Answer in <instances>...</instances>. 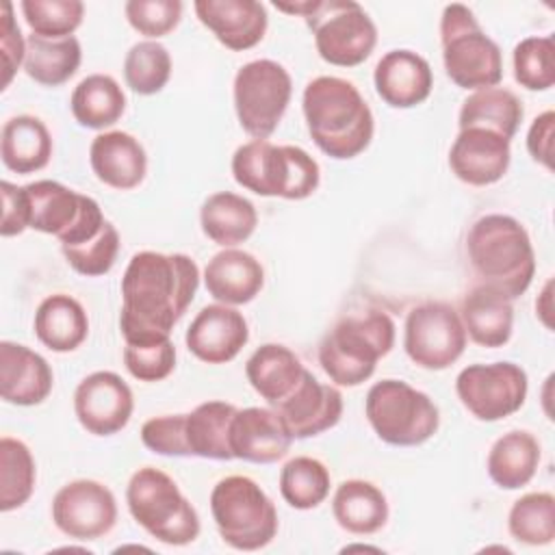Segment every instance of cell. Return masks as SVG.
<instances>
[{"label":"cell","mask_w":555,"mask_h":555,"mask_svg":"<svg viewBox=\"0 0 555 555\" xmlns=\"http://www.w3.org/2000/svg\"><path fill=\"white\" fill-rule=\"evenodd\" d=\"M199 269L186 254L139 251L121 278L119 330L126 343L167 340L191 306Z\"/></svg>","instance_id":"cell-1"},{"label":"cell","mask_w":555,"mask_h":555,"mask_svg":"<svg viewBox=\"0 0 555 555\" xmlns=\"http://www.w3.org/2000/svg\"><path fill=\"white\" fill-rule=\"evenodd\" d=\"M301 106L308 132L323 154L347 160L369 147L375 119L353 82L319 76L306 85Z\"/></svg>","instance_id":"cell-2"},{"label":"cell","mask_w":555,"mask_h":555,"mask_svg":"<svg viewBox=\"0 0 555 555\" xmlns=\"http://www.w3.org/2000/svg\"><path fill=\"white\" fill-rule=\"evenodd\" d=\"M470 267L488 284L512 301L520 297L535 273V254L525 225L509 215L479 217L466 236Z\"/></svg>","instance_id":"cell-3"},{"label":"cell","mask_w":555,"mask_h":555,"mask_svg":"<svg viewBox=\"0 0 555 555\" xmlns=\"http://www.w3.org/2000/svg\"><path fill=\"white\" fill-rule=\"evenodd\" d=\"M232 176L236 184L256 195L306 199L317 191L321 169L319 163L297 145H273L267 139H254L236 147Z\"/></svg>","instance_id":"cell-4"},{"label":"cell","mask_w":555,"mask_h":555,"mask_svg":"<svg viewBox=\"0 0 555 555\" xmlns=\"http://www.w3.org/2000/svg\"><path fill=\"white\" fill-rule=\"evenodd\" d=\"M395 345V323L386 312L347 317L325 334L319 345V364L338 386H360L390 353Z\"/></svg>","instance_id":"cell-5"},{"label":"cell","mask_w":555,"mask_h":555,"mask_svg":"<svg viewBox=\"0 0 555 555\" xmlns=\"http://www.w3.org/2000/svg\"><path fill=\"white\" fill-rule=\"evenodd\" d=\"M132 518L158 542L169 546L191 544L199 535V516L178 483L154 466L132 473L126 488Z\"/></svg>","instance_id":"cell-6"},{"label":"cell","mask_w":555,"mask_h":555,"mask_svg":"<svg viewBox=\"0 0 555 555\" xmlns=\"http://www.w3.org/2000/svg\"><path fill=\"white\" fill-rule=\"evenodd\" d=\"M442 63L451 82L460 89H490L503 78V54L475 20V13L460 2L447 4L440 17Z\"/></svg>","instance_id":"cell-7"},{"label":"cell","mask_w":555,"mask_h":555,"mask_svg":"<svg viewBox=\"0 0 555 555\" xmlns=\"http://www.w3.org/2000/svg\"><path fill=\"white\" fill-rule=\"evenodd\" d=\"M210 512L225 544L238 551L264 548L278 533V509L267 492L245 475L217 481Z\"/></svg>","instance_id":"cell-8"},{"label":"cell","mask_w":555,"mask_h":555,"mask_svg":"<svg viewBox=\"0 0 555 555\" xmlns=\"http://www.w3.org/2000/svg\"><path fill=\"white\" fill-rule=\"evenodd\" d=\"M364 412L377 438L395 447L423 444L440 425L438 405L401 379L373 384L366 392Z\"/></svg>","instance_id":"cell-9"},{"label":"cell","mask_w":555,"mask_h":555,"mask_svg":"<svg viewBox=\"0 0 555 555\" xmlns=\"http://www.w3.org/2000/svg\"><path fill=\"white\" fill-rule=\"evenodd\" d=\"M304 20L314 35L319 56L336 67L364 63L377 43L373 20L353 0H312Z\"/></svg>","instance_id":"cell-10"},{"label":"cell","mask_w":555,"mask_h":555,"mask_svg":"<svg viewBox=\"0 0 555 555\" xmlns=\"http://www.w3.org/2000/svg\"><path fill=\"white\" fill-rule=\"evenodd\" d=\"M293 80L284 65L271 59L245 63L234 76V111L241 128L254 139L275 132L291 102Z\"/></svg>","instance_id":"cell-11"},{"label":"cell","mask_w":555,"mask_h":555,"mask_svg":"<svg viewBox=\"0 0 555 555\" xmlns=\"http://www.w3.org/2000/svg\"><path fill=\"white\" fill-rule=\"evenodd\" d=\"M403 347L421 369L442 371L451 366L466 347V330L460 312L444 301H425L408 312Z\"/></svg>","instance_id":"cell-12"},{"label":"cell","mask_w":555,"mask_h":555,"mask_svg":"<svg viewBox=\"0 0 555 555\" xmlns=\"http://www.w3.org/2000/svg\"><path fill=\"white\" fill-rule=\"evenodd\" d=\"M527 388V373L514 362L470 364L455 379L462 405L479 421H501L518 412Z\"/></svg>","instance_id":"cell-13"},{"label":"cell","mask_w":555,"mask_h":555,"mask_svg":"<svg viewBox=\"0 0 555 555\" xmlns=\"http://www.w3.org/2000/svg\"><path fill=\"white\" fill-rule=\"evenodd\" d=\"M52 520L74 540H98L117 522L115 494L95 479L69 481L52 499Z\"/></svg>","instance_id":"cell-14"},{"label":"cell","mask_w":555,"mask_h":555,"mask_svg":"<svg viewBox=\"0 0 555 555\" xmlns=\"http://www.w3.org/2000/svg\"><path fill=\"white\" fill-rule=\"evenodd\" d=\"M132 410V390L113 371H95L76 386V418L93 436H113L121 431L128 425Z\"/></svg>","instance_id":"cell-15"},{"label":"cell","mask_w":555,"mask_h":555,"mask_svg":"<svg viewBox=\"0 0 555 555\" xmlns=\"http://www.w3.org/2000/svg\"><path fill=\"white\" fill-rule=\"evenodd\" d=\"M509 139L486 128H462L449 150V167L470 186L499 182L509 167Z\"/></svg>","instance_id":"cell-16"},{"label":"cell","mask_w":555,"mask_h":555,"mask_svg":"<svg viewBox=\"0 0 555 555\" xmlns=\"http://www.w3.org/2000/svg\"><path fill=\"white\" fill-rule=\"evenodd\" d=\"M189 351L206 364H223L238 356L249 340L245 317L225 304L204 306L186 330Z\"/></svg>","instance_id":"cell-17"},{"label":"cell","mask_w":555,"mask_h":555,"mask_svg":"<svg viewBox=\"0 0 555 555\" xmlns=\"http://www.w3.org/2000/svg\"><path fill=\"white\" fill-rule=\"evenodd\" d=\"M293 438H312L332 429L343 414V395L321 384L308 369L295 390L275 405Z\"/></svg>","instance_id":"cell-18"},{"label":"cell","mask_w":555,"mask_h":555,"mask_svg":"<svg viewBox=\"0 0 555 555\" xmlns=\"http://www.w3.org/2000/svg\"><path fill=\"white\" fill-rule=\"evenodd\" d=\"M291 442L286 423L271 408H245L232 416L230 449L236 460L271 464L288 453Z\"/></svg>","instance_id":"cell-19"},{"label":"cell","mask_w":555,"mask_h":555,"mask_svg":"<svg viewBox=\"0 0 555 555\" xmlns=\"http://www.w3.org/2000/svg\"><path fill=\"white\" fill-rule=\"evenodd\" d=\"M193 9L217 41L234 52L254 48L267 33V9L256 0H197Z\"/></svg>","instance_id":"cell-20"},{"label":"cell","mask_w":555,"mask_h":555,"mask_svg":"<svg viewBox=\"0 0 555 555\" xmlns=\"http://www.w3.org/2000/svg\"><path fill=\"white\" fill-rule=\"evenodd\" d=\"M377 95L392 108H412L425 102L434 87L429 63L412 50L386 52L373 72Z\"/></svg>","instance_id":"cell-21"},{"label":"cell","mask_w":555,"mask_h":555,"mask_svg":"<svg viewBox=\"0 0 555 555\" xmlns=\"http://www.w3.org/2000/svg\"><path fill=\"white\" fill-rule=\"evenodd\" d=\"M54 375L43 356L26 345L0 343V395L13 405H37L52 392Z\"/></svg>","instance_id":"cell-22"},{"label":"cell","mask_w":555,"mask_h":555,"mask_svg":"<svg viewBox=\"0 0 555 555\" xmlns=\"http://www.w3.org/2000/svg\"><path fill=\"white\" fill-rule=\"evenodd\" d=\"M89 160L95 178L117 191L139 186L147 173V156L143 145L132 134L121 130L98 134L91 141Z\"/></svg>","instance_id":"cell-23"},{"label":"cell","mask_w":555,"mask_h":555,"mask_svg":"<svg viewBox=\"0 0 555 555\" xmlns=\"http://www.w3.org/2000/svg\"><path fill=\"white\" fill-rule=\"evenodd\" d=\"M204 284L219 304L243 306L262 291L264 269L251 254L225 247L208 260Z\"/></svg>","instance_id":"cell-24"},{"label":"cell","mask_w":555,"mask_h":555,"mask_svg":"<svg viewBox=\"0 0 555 555\" xmlns=\"http://www.w3.org/2000/svg\"><path fill=\"white\" fill-rule=\"evenodd\" d=\"M22 189L28 228L52 234L61 241L78 223L87 195L54 180H37Z\"/></svg>","instance_id":"cell-25"},{"label":"cell","mask_w":555,"mask_h":555,"mask_svg":"<svg viewBox=\"0 0 555 555\" xmlns=\"http://www.w3.org/2000/svg\"><path fill=\"white\" fill-rule=\"evenodd\" d=\"M460 319L470 340L481 347H503L512 338V299L488 284H479L468 291L462 301Z\"/></svg>","instance_id":"cell-26"},{"label":"cell","mask_w":555,"mask_h":555,"mask_svg":"<svg viewBox=\"0 0 555 555\" xmlns=\"http://www.w3.org/2000/svg\"><path fill=\"white\" fill-rule=\"evenodd\" d=\"M33 327L39 343L56 353H67L85 343L89 319L78 299L65 293H54L39 304Z\"/></svg>","instance_id":"cell-27"},{"label":"cell","mask_w":555,"mask_h":555,"mask_svg":"<svg viewBox=\"0 0 555 555\" xmlns=\"http://www.w3.org/2000/svg\"><path fill=\"white\" fill-rule=\"evenodd\" d=\"M304 371L306 366L297 353L278 343L260 345L245 364L251 388L271 405H278L295 390Z\"/></svg>","instance_id":"cell-28"},{"label":"cell","mask_w":555,"mask_h":555,"mask_svg":"<svg viewBox=\"0 0 555 555\" xmlns=\"http://www.w3.org/2000/svg\"><path fill=\"white\" fill-rule=\"evenodd\" d=\"M202 232L221 247H234L247 241L256 225L258 212L256 206L232 191H219L206 197L199 210Z\"/></svg>","instance_id":"cell-29"},{"label":"cell","mask_w":555,"mask_h":555,"mask_svg":"<svg viewBox=\"0 0 555 555\" xmlns=\"http://www.w3.org/2000/svg\"><path fill=\"white\" fill-rule=\"evenodd\" d=\"M0 156L7 169L22 176L43 169L52 156V137L46 124L33 115H17L4 121Z\"/></svg>","instance_id":"cell-30"},{"label":"cell","mask_w":555,"mask_h":555,"mask_svg":"<svg viewBox=\"0 0 555 555\" xmlns=\"http://www.w3.org/2000/svg\"><path fill=\"white\" fill-rule=\"evenodd\" d=\"M336 522L356 535H371L388 520V501L384 492L364 479L343 481L332 499Z\"/></svg>","instance_id":"cell-31"},{"label":"cell","mask_w":555,"mask_h":555,"mask_svg":"<svg viewBox=\"0 0 555 555\" xmlns=\"http://www.w3.org/2000/svg\"><path fill=\"white\" fill-rule=\"evenodd\" d=\"M540 464V442L525 429H512L496 438L488 453V475L503 490L527 486Z\"/></svg>","instance_id":"cell-32"},{"label":"cell","mask_w":555,"mask_h":555,"mask_svg":"<svg viewBox=\"0 0 555 555\" xmlns=\"http://www.w3.org/2000/svg\"><path fill=\"white\" fill-rule=\"evenodd\" d=\"M236 410V405L225 401H206L189 412L184 423L189 453L206 460H234L230 423Z\"/></svg>","instance_id":"cell-33"},{"label":"cell","mask_w":555,"mask_h":555,"mask_svg":"<svg viewBox=\"0 0 555 555\" xmlns=\"http://www.w3.org/2000/svg\"><path fill=\"white\" fill-rule=\"evenodd\" d=\"M82 50L74 35L63 39L30 35L26 39L24 72L43 87H59L67 82L78 72Z\"/></svg>","instance_id":"cell-34"},{"label":"cell","mask_w":555,"mask_h":555,"mask_svg":"<svg viewBox=\"0 0 555 555\" xmlns=\"http://www.w3.org/2000/svg\"><path fill=\"white\" fill-rule=\"evenodd\" d=\"M69 106L80 126L102 130L124 115L126 95L113 76L91 74L74 87Z\"/></svg>","instance_id":"cell-35"},{"label":"cell","mask_w":555,"mask_h":555,"mask_svg":"<svg viewBox=\"0 0 555 555\" xmlns=\"http://www.w3.org/2000/svg\"><path fill=\"white\" fill-rule=\"evenodd\" d=\"M522 121L520 100L503 87L479 89L470 93L460 108V130L462 128H486L512 141Z\"/></svg>","instance_id":"cell-36"},{"label":"cell","mask_w":555,"mask_h":555,"mask_svg":"<svg viewBox=\"0 0 555 555\" xmlns=\"http://www.w3.org/2000/svg\"><path fill=\"white\" fill-rule=\"evenodd\" d=\"M37 468L30 449L11 436L0 438V509L22 507L35 490Z\"/></svg>","instance_id":"cell-37"},{"label":"cell","mask_w":555,"mask_h":555,"mask_svg":"<svg viewBox=\"0 0 555 555\" xmlns=\"http://www.w3.org/2000/svg\"><path fill=\"white\" fill-rule=\"evenodd\" d=\"M332 477L323 462L299 455L284 464L280 473V492L295 509H312L330 494Z\"/></svg>","instance_id":"cell-38"},{"label":"cell","mask_w":555,"mask_h":555,"mask_svg":"<svg viewBox=\"0 0 555 555\" xmlns=\"http://www.w3.org/2000/svg\"><path fill=\"white\" fill-rule=\"evenodd\" d=\"M509 533L529 546L551 544L555 538V499L551 492H529L514 501L507 516Z\"/></svg>","instance_id":"cell-39"},{"label":"cell","mask_w":555,"mask_h":555,"mask_svg":"<svg viewBox=\"0 0 555 555\" xmlns=\"http://www.w3.org/2000/svg\"><path fill=\"white\" fill-rule=\"evenodd\" d=\"M126 85L139 95L158 93L171 76V56L167 48L154 39L134 43L124 59Z\"/></svg>","instance_id":"cell-40"},{"label":"cell","mask_w":555,"mask_h":555,"mask_svg":"<svg viewBox=\"0 0 555 555\" xmlns=\"http://www.w3.org/2000/svg\"><path fill=\"white\" fill-rule=\"evenodd\" d=\"M20 9L33 35L48 39L72 37L85 15L80 0H22Z\"/></svg>","instance_id":"cell-41"},{"label":"cell","mask_w":555,"mask_h":555,"mask_svg":"<svg viewBox=\"0 0 555 555\" xmlns=\"http://www.w3.org/2000/svg\"><path fill=\"white\" fill-rule=\"evenodd\" d=\"M514 78L529 91H546L555 82V43L551 37H525L514 48Z\"/></svg>","instance_id":"cell-42"},{"label":"cell","mask_w":555,"mask_h":555,"mask_svg":"<svg viewBox=\"0 0 555 555\" xmlns=\"http://www.w3.org/2000/svg\"><path fill=\"white\" fill-rule=\"evenodd\" d=\"M67 264L87 278L104 275L113 269L119 251V232L117 228L106 219L104 228L89 241L80 245H69L61 247Z\"/></svg>","instance_id":"cell-43"},{"label":"cell","mask_w":555,"mask_h":555,"mask_svg":"<svg viewBox=\"0 0 555 555\" xmlns=\"http://www.w3.org/2000/svg\"><path fill=\"white\" fill-rule=\"evenodd\" d=\"M124 364L139 382H160L176 366V347L171 338L158 343H126Z\"/></svg>","instance_id":"cell-44"},{"label":"cell","mask_w":555,"mask_h":555,"mask_svg":"<svg viewBox=\"0 0 555 555\" xmlns=\"http://www.w3.org/2000/svg\"><path fill=\"white\" fill-rule=\"evenodd\" d=\"M126 20L128 24L150 37L158 39L169 35L182 17V2L180 0H128L126 7Z\"/></svg>","instance_id":"cell-45"},{"label":"cell","mask_w":555,"mask_h":555,"mask_svg":"<svg viewBox=\"0 0 555 555\" xmlns=\"http://www.w3.org/2000/svg\"><path fill=\"white\" fill-rule=\"evenodd\" d=\"M184 423H186V414L154 416V418L143 423L141 440L152 453L186 457L191 453H189V447H186Z\"/></svg>","instance_id":"cell-46"},{"label":"cell","mask_w":555,"mask_h":555,"mask_svg":"<svg viewBox=\"0 0 555 555\" xmlns=\"http://www.w3.org/2000/svg\"><path fill=\"white\" fill-rule=\"evenodd\" d=\"M0 48H2V65H4V78H2V89L9 87L15 69L20 67V63H24L26 56V41L20 33V26L15 24L13 17V4L11 2H2L0 7Z\"/></svg>","instance_id":"cell-47"},{"label":"cell","mask_w":555,"mask_h":555,"mask_svg":"<svg viewBox=\"0 0 555 555\" xmlns=\"http://www.w3.org/2000/svg\"><path fill=\"white\" fill-rule=\"evenodd\" d=\"M0 193H2V223H0V234L2 236H15L22 234L28 228V217H26V202H24V189L15 186L7 180L0 182Z\"/></svg>","instance_id":"cell-48"},{"label":"cell","mask_w":555,"mask_h":555,"mask_svg":"<svg viewBox=\"0 0 555 555\" xmlns=\"http://www.w3.org/2000/svg\"><path fill=\"white\" fill-rule=\"evenodd\" d=\"M553 130H555V113L544 111L538 115L527 132V150L531 158L546 169L553 167Z\"/></svg>","instance_id":"cell-49"},{"label":"cell","mask_w":555,"mask_h":555,"mask_svg":"<svg viewBox=\"0 0 555 555\" xmlns=\"http://www.w3.org/2000/svg\"><path fill=\"white\" fill-rule=\"evenodd\" d=\"M551 286L553 282H546L542 295L535 299V312L546 327H551Z\"/></svg>","instance_id":"cell-50"}]
</instances>
